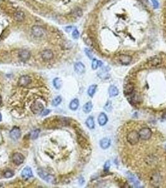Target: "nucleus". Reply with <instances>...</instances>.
<instances>
[{
    "label": "nucleus",
    "instance_id": "0eeeda50",
    "mask_svg": "<svg viewBox=\"0 0 166 188\" xmlns=\"http://www.w3.org/2000/svg\"><path fill=\"white\" fill-rule=\"evenodd\" d=\"M9 135L12 139L16 140L21 136V130H20L19 128L17 127H14L10 131Z\"/></svg>",
    "mask_w": 166,
    "mask_h": 188
},
{
    "label": "nucleus",
    "instance_id": "f3484780",
    "mask_svg": "<svg viewBox=\"0 0 166 188\" xmlns=\"http://www.w3.org/2000/svg\"><path fill=\"white\" fill-rule=\"evenodd\" d=\"M111 141L109 138H104L100 141V145L103 149H106L111 145Z\"/></svg>",
    "mask_w": 166,
    "mask_h": 188
},
{
    "label": "nucleus",
    "instance_id": "4468645a",
    "mask_svg": "<svg viewBox=\"0 0 166 188\" xmlns=\"http://www.w3.org/2000/svg\"><path fill=\"white\" fill-rule=\"evenodd\" d=\"M134 89V85L131 83H129V84L126 85L124 88V94L125 95H130L133 92Z\"/></svg>",
    "mask_w": 166,
    "mask_h": 188
},
{
    "label": "nucleus",
    "instance_id": "2eb2a0df",
    "mask_svg": "<svg viewBox=\"0 0 166 188\" xmlns=\"http://www.w3.org/2000/svg\"><path fill=\"white\" fill-rule=\"evenodd\" d=\"M108 117L106 116V115L104 113H100L99 117H98V122H99V124L100 125L103 126V125H106V123L108 122Z\"/></svg>",
    "mask_w": 166,
    "mask_h": 188
},
{
    "label": "nucleus",
    "instance_id": "4be33fe9",
    "mask_svg": "<svg viewBox=\"0 0 166 188\" xmlns=\"http://www.w3.org/2000/svg\"><path fill=\"white\" fill-rule=\"evenodd\" d=\"M92 109V104L91 102H88L83 106V111L86 113H89Z\"/></svg>",
    "mask_w": 166,
    "mask_h": 188
},
{
    "label": "nucleus",
    "instance_id": "a878e982",
    "mask_svg": "<svg viewBox=\"0 0 166 188\" xmlns=\"http://www.w3.org/2000/svg\"><path fill=\"white\" fill-rule=\"evenodd\" d=\"M160 63H161V59L159 57H154L151 59V60H150V64L152 66L158 65Z\"/></svg>",
    "mask_w": 166,
    "mask_h": 188
},
{
    "label": "nucleus",
    "instance_id": "20e7f679",
    "mask_svg": "<svg viewBox=\"0 0 166 188\" xmlns=\"http://www.w3.org/2000/svg\"><path fill=\"white\" fill-rule=\"evenodd\" d=\"M32 34L37 38L43 37L45 35V30L42 26L35 25L31 28Z\"/></svg>",
    "mask_w": 166,
    "mask_h": 188
},
{
    "label": "nucleus",
    "instance_id": "f03ea898",
    "mask_svg": "<svg viewBox=\"0 0 166 188\" xmlns=\"http://www.w3.org/2000/svg\"><path fill=\"white\" fill-rule=\"evenodd\" d=\"M38 174L41 178L43 179L44 181H46L47 182L52 183V182H55V177H54L52 175H51V174H50L46 171H44L43 170L39 169L38 171Z\"/></svg>",
    "mask_w": 166,
    "mask_h": 188
},
{
    "label": "nucleus",
    "instance_id": "412c9836",
    "mask_svg": "<svg viewBox=\"0 0 166 188\" xmlns=\"http://www.w3.org/2000/svg\"><path fill=\"white\" fill-rule=\"evenodd\" d=\"M86 123L88 128L91 129H92L94 128L95 123L94 118H93L92 117H88L87 120H86Z\"/></svg>",
    "mask_w": 166,
    "mask_h": 188
},
{
    "label": "nucleus",
    "instance_id": "dca6fc26",
    "mask_svg": "<svg viewBox=\"0 0 166 188\" xmlns=\"http://www.w3.org/2000/svg\"><path fill=\"white\" fill-rule=\"evenodd\" d=\"M128 177L130 182H131L135 187H139V186L140 185L139 181L138 180V179L135 177L134 175H133L132 173H130V172H128Z\"/></svg>",
    "mask_w": 166,
    "mask_h": 188
},
{
    "label": "nucleus",
    "instance_id": "39448f33",
    "mask_svg": "<svg viewBox=\"0 0 166 188\" xmlns=\"http://www.w3.org/2000/svg\"><path fill=\"white\" fill-rule=\"evenodd\" d=\"M139 134V137L141 139L147 140L151 137L152 132L149 128L144 127L140 129Z\"/></svg>",
    "mask_w": 166,
    "mask_h": 188
},
{
    "label": "nucleus",
    "instance_id": "1a4fd4ad",
    "mask_svg": "<svg viewBox=\"0 0 166 188\" xmlns=\"http://www.w3.org/2000/svg\"><path fill=\"white\" fill-rule=\"evenodd\" d=\"M21 176L25 179H29L33 177V174L31 167L28 166L25 167L21 172Z\"/></svg>",
    "mask_w": 166,
    "mask_h": 188
},
{
    "label": "nucleus",
    "instance_id": "423d86ee",
    "mask_svg": "<svg viewBox=\"0 0 166 188\" xmlns=\"http://www.w3.org/2000/svg\"><path fill=\"white\" fill-rule=\"evenodd\" d=\"M13 161L16 165L19 166L23 163L24 161H25V157L19 152H16L13 155Z\"/></svg>",
    "mask_w": 166,
    "mask_h": 188
},
{
    "label": "nucleus",
    "instance_id": "f257e3e1",
    "mask_svg": "<svg viewBox=\"0 0 166 188\" xmlns=\"http://www.w3.org/2000/svg\"><path fill=\"white\" fill-rule=\"evenodd\" d=\"M139 134L135 130L131 131L128 134V136H127V140H128L129 143L133 145L138 143L139 140Z\"/></svg>",
    "mask_w": 166,
    "mask_h": 188
},
{
    "label": "nucleus",
    "instance_id": "2f4dec72",
    "mask_svg": "<svg viewBox=\"0 0 166 188\" xmlns=\"http://www.w3.org/2000/svg\"><path fill=\"white\" fill-rule=\"evenodd\" d=\"M72 36L74 39H78L79 37V33L78 30L76 29L74 30L72 33Z\"/></svg>",
    "mask_w": 166,
    "mask_h": 188
},
{
    "label": "nucleus",
    "instance_id": "c9c22d12",
    "mask_svg": "<svg viewBox=\"0 0 166 188\" xmlns=\"http://www.w3.org/2000/svg\"><path fill=\"white\" fill-rule=\"evenodd\" d=\"M74 11H75V14L77 15V16H82V11L80 9H78L77 10H74Z\"/></svg>",
    "mask_w": 166,
    "mask_h": 188
},
{
    "label": "nucleus",
    "instance_id": "7ed1b4c3",
    "mask_svg": "<svg viewBox=\"0 0 166 188\" xmlns=\"http://www.w3.org/2000/svg\"><path fill=\"white\" fill-rule=\"evenodd\" d=\"M30 109H31V111L33 112V113L38 114V113H41V112L44 110V106L41 102L36 100L31 104Z\"/></svg>",
    "mask_w": 166,
    "mask_h": 188
},
{
    "label": "nucleus",
    "instance_id": "58836bf2",
    "mask_svg": "<svg viewBox=\"0 0 166 188\" xmlns=\"http://www.w3.org/2000/svg\"><path fill=\"white\" fill-rule=\"evenodd\" d=\"M162 118H163L164 119L166 120V112H165L163 115H162Z\"/></svg>",
    "mask_w": 166,
    "mask_h": 188
},
{
    "label": "nucleus",
    "instance_id": "5701e85b",
    "mask_svg": "<svg viewBox=\"0 0 166 188\" xmlns=\"http://www.w3.org/2000/svg\"><path fill=\"white\" fill-rule=\"evenodd\" d=\"M102 65V63L101 61H99L96 59H94L92 62V68L93 70H96L99 67H101Z\"/></svg>",
    "mask_w": 166,
    "mask_h": 188
},
{
    "label": "nucleus",
    "instance_id": "e433bc0d",
    "mask_svg": "<svg viewBox=\"0 0 166 188\" xmlns=\"http://www.w3.org/2000/svg\"><path fill=\"white\" fill-rule=\"evenodd\" d=\"M73 27H72V26H68V27H66V31L67 32H70L71 30H72V29H73Z\"/></svg>",
    "mask_w": 166,
    "mask_h": 188
},
{
    "label": "nucleus",
    "instance_id": "4c0bfd02",
    "mask_svg": "<svg viewBox=\"0 0 166 188\" xmlns=\"http://www.w3.org/2000/svg\"><path fill=\"white\" fill-rule=\"evenodd\" d=\"M84 182V179L82 177H81L80 179H79V183L81 184H83V183Z\"/></svg>",
    "mask_w": 166,
    "mask_h": 188
},
{
    "label": "nucleus",
    "instance_id": "ddd939ff",
    "mask_svg": "<svg viewBox=\"0 0 166 188\" xmlns=\"http://www.w3.org/2000/svg\"><path fill=\"white\" fill-rule=\"evenodd\" d=\"M74 70L78 74H82L85 72V66L81 62H77L74 65Z\"/></svg>",
    "mask_w": 166,
    "mask_h": 188
},
{
    "label": "nucleus",
    "instance_id": "79ce46f5",
    "mask_svg": "<svg viewBox=\"0 0 166 188\" xmlns=\"http://www.w3.org/2000/svg\"><path fill=\"white\" fill-rule=\"evenodd\" d=\"M165 150H166V145H165Z\"/></svg>",
    "mask_w": 166,
    "mask_h": 188
},
{
    "label": "nucleus",
    "instance_id": "473e14b6",
    "mask_svg": "<svg viewBox=\"0 0 166 188\" xmlns=\"http://www.w3.org/2000/svg\"><path fill=\"white\" fill-rule=\"evenodd\" d=\"M110 167H111V163H110L109 161H107L104 164V171H108L109 170Z\"/></svg>",
    "mask_w": 166,
    "mask_h": 188
},
{
    "label": "nucleus",
    "instance_id": "f8f14e48",
    "mask_svg": "<svg viewBox=\"0 0 166 188\" xmlns=\"http://www.w3.org/2000/svg\"><path fill=\"white\" fill-rule=\"evenodd\" d=\"M19 57L21 60L25 62V61L28 60L31 57V53L28 50H21L19 53Z\"/></svg>",
    "mask_w": 166,
    "mask_h": 188
},
{
    "label": "nucleus",
    "instance_id": "393cba45",
    "mask_svg": "<svg viewBox=\"0 0 166 188\" xmlns=\"http://www.w3.org/2000/svg\"><path fill=\"white\" fill-rule=\"evenodd\" d=\"M53 85L56 89H59L61 87L62 81L61 80V79H59V78H56V79H54L53 80Z\"/></svg>",
    "mask_w": 166,
    "mask_h": 188
},
{
    "label": "nucleus",
    "instance_id": "6ab92c4d",
    "mask_svg": "<svg viewBox=\"0 0 166 188\" xmlns=\"http://www.w3.org/2000/svg\"><path fill=\"white\" fill-rule=\"evenodd\" d=\"M109 94L111 97H116L119 94V90L116 86L112 85L109 89Z\"/></svg>",
    "mask_w": 166,
    "mask_h": 188
},
{
    "label": "nucleus",
    "instance_id": "cd10ccee",
    "mask_svg": "<svg viewBox=\"0 0 166 188\" xmlns=\"http://www.w3.org/2000/svg\"><path fill=\"white\" fill-rule=\"evenodd\" d=\"M40 133V129H36L33 131L31 132V137L32 139H36L38 137V135Z\"/></svg>",
    "mask_w": 166,
    "mask_h": 188
},
{
    "label": "nucleus",
    "instance_id": "72a5a7b5",
    "mask_svg": "<svg viewBox=\"0 0 166 188\" xmlns=\"http://www.w3.org/2000/svg\"><path fill=\"white\" fill-rule=\"evenodd\" d=\"M50 112H51L50 110H49V109H44L43 111L41 112V116H47V115H48Z\"/></svg>",
    "mask_w": 166,
    "mask_h": 188
},
{
    "label": "nucleus",
    "instance_id": "c756f323",
    "mask_svg": "<svg viewBox=\"0 0 166 188\" xmlns=\"http://www.w3.org/2000/svg\"><path fill=\"white\" fill-rule=\"evenodd\" d=\"M104 109L107 112H110L112 110V103L111 101H108L104 106Z\"/></svg>",
    "mask_w": 166,
    "mask_h": 188
},
{
    "label": "nucleus",
    "instance_id": "b1692460",
    "mask_svg": "<svg viewBox=\"0 0 166 188\" xmlns=\"http://www.w3.org/2000/svg\"><path fill=\"white\" fill-rule=\"evenodd\" d=\"M96 89H97V85H91L89 87V89H88V95L90 97H92L95 94V92H96Z\"/></svg>",
    "mask_w": 166,
    "mask_h": 188
},
{
    "label": "nucleus",
    "instance_id": "a19ab883",
    "mask_svg": "<svg viewBox=\"0 0 166 188\" xmlns=\"http://www.w3.org/2000/svg\"><path fill=\"white\" fill-rule=\"evenodd\" d=\"M1 102H2V99H1V97L0 95V105L1 104Z\"/></svg>",
    "mask_w": 166,
    "mask_h": 188
},
{
    "label": "nucleus",
    "instance_id": "a211bd4d",
    "mask_svg": "<svg viewBox=\"0 0 166 188\" xmlns=\"http://www.w3.org/2000/svg\"><path fill=\"white\" fill-rule=\"evenodd\" d=\"M14 19L16 20V21L21 22L25 20V13H24L23 11H16V12L14 13Z\"/></svg>",
    "mask_w": 166,
    "mask_h": 188
},
{
    "label": "nucleus",
    "instance_id": "ea45409f",
    "mask_svg": "<svg viewBox=\"0 0 166 188\" xmlns=\"http://www.w3.org/2000/svg\"><path fill=\"white\" fill-rule=\"evenodd\" d=\"M2 120V116H1V113H0V121H1Z\"/></svg>",
    "mask_w": 166,
    "mask_h": 188
},
{
    "label": "nucleus",
    "instance_id": "9b49d317",
    "mask_svg": "<svg viewBox=\"0 0 166 188\" xmlns=\"http://www.w3.org/2000/svg\"><path fill=\"white\" fill-rule=\"evenodd\" d=\"M31 82V79L28 75H23L19 78L18 84L20 86H27Z\"/></svg>",
    "mask_w": 166,
    "mask_h": 188
},
{
    "label": "nucleus",
    "instance_id": "7c9ffc66",
    "mask_svg": "<svg viewBox=\"0 0 166 188\" xmlns=\"http://www.w3.org/2000/svg\"><path fill=\"white\" fill-rule=\"evenodd\" d=\"M84 52H85V53L86 54V55L87 56L88 58H89L90 59H92L93 57V55L92 52L89 50V49L88 48H85V50H84Z\"/></svg>",
    "mask_w": 166,
    "mask_h": 188
},
{
    "label": "nucleus",
    "instance_id": "aec40b11",
    "mask_svg": "<svg viewBox=\"0 0 166 188\" xmlns=\"http://www.w3.org/2000/svg\"><path fill=\"white\" fill-rule=\"evenodd\" d=\"M79 105V102L78 99H75L71 102L70 104H69V108H70L72 111H76V110L78 108Z\"/></svg>",
    "mask_w": 166,
    "mask_h": 188
},
{
    "label": "nucleus",
    "instance_id": "bb28decb",
    "mask_svg": "<svg viewBox=\"0 0 166 188\" xmlns=\"http://www.w3.org/2000/svg\"><path fill=\"white\" fill-rule=\"evenodd\" d=\"M61 101H62L61 97L57 96V97H56L55 98V99L53 100H52V106H55V107H57L59 104H61Z\"/></svg>",
    "mask_w": 166,
    "mask_h": 188
},
{
    "label": "nucleus",
    "instance_id": "f704fd0d",
    "mask_svg": "<svg viewBox=\"0 0 166 188\" xmlns=\"http://www.w3.org/2000/svg\"><path fill=\"white\" fill-rule=\"evenodd\" d=\"M152 2L154 8H157L159 7V3L157 0H152Z\"/></svg>",
    "mask_w": 166,
    "mask_h": 188
},
{
    "label": "nucleus",
    "instance_id": "6e6552de",
    "mask_svg": "<svg viewBox=\"0 0 166 188\" xmlns=\"http://www.w3.org/2000/svg\"><path fill=\"white\" fill-rule=\"evenodd\" d=\"M41 58H43V60L45 61L51 60L54 57L53 52L51 50H43L41 53Z\"/></svg>",
    "mask_w": 166,
    "mask_h": 188
},
{
    "label": "nucleus",
    "instance_id": "9d476101",
    "mask_svg": "<svg viewBox=\"0 0 166 188\" xmlns=\"http://www.w3.org/2000/svg\"><path fill=\"white\" fill-rule=\"evenodd\" d=\"M119 60L122 65H128L131 62L132 57L129 55H121L119 57Z\"/></svg>",
    "mask_w": 166,
    "mask_h": 188
},
{
    "label": "nucleus",
    "instance_id": "c85d7f7f",
    "mask_svg": "<svg viewBox=\"0 0 166 188\" xmlns=\"http://www.w3.org/2000/svg\"><path fill=\"white\" fill-rule=\"evenodd\" d=\"M13 176H14V172L9 170H8L6 171H5L4 174V177H6V178H9V177H13Z\"/></svg>",
    "mask_w": 166,
    "mask_h": 188
}]
</instances>
